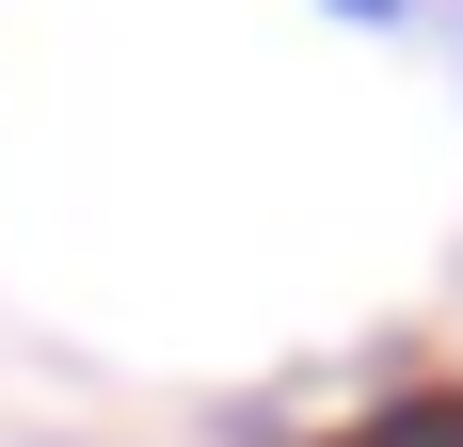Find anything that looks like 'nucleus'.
<instances>
[{"label":"nucleus","mask_w":463,"mask_h":447,"mask_svg":"<svg viewBox=\"0 0 463 447\" xmlns=\"http://www.w3.org/2000/svg\"><path fill=\"white\" fill-rule=\"evenodd\" d=\"M352 16H400V0H352Z\"/></svg>","instance_id":"obj_2"},{"label":"nucleus","mask_w":463,"mask_h":447,"mask_svg":"<svg viewBox=\"0 0 463 447\" xmlns=\"http://www.w3.org/2000/svg\"><path fill=\"white\" fill-rule=\"evenodd\" d=\"M335 447H463V400H383V415H352Z\"/></svg>","instance_id":"obj_1"}]
</instances>
